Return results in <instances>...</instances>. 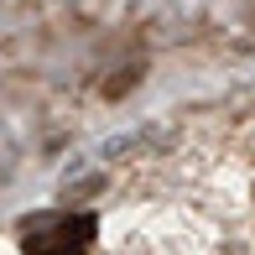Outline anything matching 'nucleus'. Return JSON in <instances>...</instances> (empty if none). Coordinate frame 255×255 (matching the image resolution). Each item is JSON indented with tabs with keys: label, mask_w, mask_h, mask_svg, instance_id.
<instances>
[{
	"label": "nucleus",
	"mask_w": 255,
	"mask_h": 255,
	"mask_svg": "<svg viewBox=\"0 0 255 255\" xmlns=\"http://www.w3.org/2000/svg\"><path fill=\"white\" fill-rule=\"evenodd\" d=\"M99 235L94 214H42L21 224V250L26 255H84Z\"/></svg>",
	"instance_id": "obj_1"
}]
</instances>
